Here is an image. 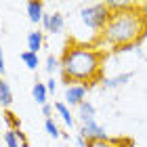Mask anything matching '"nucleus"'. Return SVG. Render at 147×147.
I'll list each match as a JSON object with an SVG mask.
<instances>
[{"label": "nucleus", "mask_w": 147, "mask_h": 147, "mask_svg": "<svg viewBox=\"0 0 147 147\" xmlns=\"http://www.w3.org/2000/svg\"><path fill=\"white\" fill-rule=\"evenodd\" d=\"M111 15L107 28L95 40V46H109L113 51H132L147 36V11L143 4L107 2Z\"/></svg>", "instance_id": "obj_1"}, {"label": "nucleus", "mask_w": 147, "mask_h": 147, "mask_svg": "<svg viewBox=\"0 0 147 147\" xmlns=\"http://www.w3.org/2000/svg\"><path fill=\"white\" fill-rule=\"evenodd\" d=\"M103 61L105 53L90 42H76L67 40L61 55V78L63 84H101L103 76Z\"/></svg>", "instance_id": "obj_2"}, {"label": "nucleus", "mask_w": 147, "mask_h": 147, "mask_svg": "<svg viewBox=\"0 0 147 147\" xmlns=\"http://www.w3.org/2000/svg\"><path fill=\"white\" fill-rule=\"evenodd\" d=\"M109 6L107 2H95V4H88V6H82L78 13L80 21H82L84 28H88L97 38L103 34V30L107 28V21H109Z\"/></svg>", "instance_id": "obj_3"}, {"label": "nucleus", "mask_w": 147, "mask_h": 147, "mask_svg": "<svg viewBox=\"0 0 147 147\" xmlns=\"http://www.w3.org/2000/svg\"><path fill=\"white\" fill-rule=\"evenodd\" d=\"M86 92H88V86L86 84H69L65 86V105L67 107H78L80 103L86 101Z\"/></svg>", "instance_id": "obj_4"}, {"label": "nucleus", "mask_w": 147, "mask_h": 147, "mask_svg": "<svg viewBox=\"0 0 147 147\" xmlns=\"http://www.w3.org/2000/svg\"><path fill=\"white\" fill-rule=\"evenodd\" d=\"M78 132L86 139V141H101V139H107V137H109V135H107V130H105L101 124H97V122L80 124Z\"/></svg>", "instance_id": "obj_5"}, {"label": "nucleus", "mask_w": 147, "mask_h": 147, "mask_svg": "<svg viewBox=\"0 0 147 147\" xmlns=\"http://www.w3.org/2000/svg\"><path fill=\"white\" fill-rule=\"evenodd\" d=\"M130 80H132V71H122V74H118V76L103 78L101 86L107 88V90H116V88H120V86H124L126 82H130Z\"/></svg>", "instance_id": "obj_6"}, {"label": "nucleus", "mask_w": 147, "mask_h": 147, "mask_svg": "<svg viewBox=\"0 0 147 147\" xmlns=\"http://www.w3.org/2000/svg\"><path fill=\"white\" fill-rule=\"evenodd\" d=\"M44 32L49 34H61L63 28H65V17L63 13H49V23L42 25Z\"/></svg>", "instance_id": "obj_7"}, {"label": "nucleus", "mask_w": 147, "mask_h": 147, "mask_svg": "<svg viewBox=\"0 0 147 147\" xmlns=\"http://www.w3.org/2000/svg\"><path fill=\"white\" fill-rule=\"evenodd\" d=\"M95 116H97V109L90 101H84L78 105V120L80 124H88V122H95Z\"/></svg>", "instance_id": "obj_8"}, {"label": "nucleus", "mask_w": 147, "mask_h": 147, "mask_svg": "<svg viewBox=\"0 0 147 147\" xmlns=\"http://www.w3.org/2000/svg\"><path fill=\"white\" fill-rule=\"evenodd\" d=\"M55 111L59 113V118H61V122L67 126V128H74L76 126V118H74L71 109L65 105V101H55Z\"/></svg>", "instance_id": "obj_9"}, {"label": "nucleus", "mask_w": 147, "mask_h": 147, "mask_svg": "<svg viewBox=\"0 0 147 147\" xmlns=\"http://www.w3.org/2000/svg\"><path fill=\"white\" fill-rule=\"evenodd\" d=\"M25 11H28V19L32 23H42V17H44V4L42 2H36V0H32V2L25 4Z\"/></svg>", "instance_id": "obj_10"}, {"label": "nucleus", "mask_w": 147, "mask_h": 147, "mask_svg": "<svg viewBox=\"0 0 147 147\" xmlns=\"http://www.w3.org/2000/svg\"><path fill=\"white\" fill-rule=\"evenodd\" d=\"M25 40H28V51L38 55V51H42V46H44V32L34 30V32H30V34H28Z\"/></svg>", "instance_id": "obj_11"}, {"label": "nucleus", "mask_w": 147, "mask_h": 147, "mask_svg": "<svg viewBox=\"0 0 147 147\" xmlns=\"http://www.w3.org/2000/svg\"><path fill=\"white\" fill-rule=\"evenodd\" d=\"M88 147H132L130 139H101V141H88Z\"/></svg>", "instance_id": "obj_12"}, {"label": "nucleus", "mask_w": 147, "mask_h": 147, "mask_svg": "<svg viewBox=\"0 0 147 147\" xmlns=\"http://www.w3.org/2000/svg\"><path fill=\"white\" fill-rule=\"evenodd\" d=\"M32 97H34V101L38 105H46V103H49V90H46V84L36 80L34 86H32Z\"/></svg>", "instance_id": "obj_13"}, {"label": "nucleus", "mask_w": 147, "mask_h": 147, "mask_svg": "<svg viewBox=\"0 0 147 147\" xmlns=\"http://www.w3.org/2000/svg\"><path fill=\"white\" fill-rule=\"evenodd\" d=\"M0 105H2L4 109H9L13 105V90H11V84L6 82L4 78L0 80Z\"/></svg>", "instance_id": "obj_14"}, {"label": "nucleus", "mask_w": 147, "mask_h": 147, "mask_svg": "<svg viewBox=\"0 0 147 147\" xmlns=\"http://www.w3.org/2000/svg\"><path fill=\"white\" fill-rule=\"evenodd\" d=\"M19 57H21V61L25 63V67H28L30 71H36V69H38V65H40V59H38V55H36V53L23 51Z\"/></svg>", "instance_id": "obj_15"}, {"label": "nucleus", "mask_w": 147, "mask_h": 147, "mask_svg": "<svg viewBox=\"0 0 147 147\" xmlns=\"http://www.w3.org/2000/svg\"><path fill=\"white\" fill-rule=\"evenodd\" d=\"M44 69H46V74H49V78L55 76L57 71H61V59H57L55 55H49L44 59Z\"/></svg>", "instance_id": "obj_16"}, {"label": "nucleus", "mask_w": 147, "mask_h": 147, "mask_svg": "<svg viewBox=\"0 0 147 147\" xmlns=\"http://www.w3.org/2000/svg\"><path fill=\"white\" fill-rule=\"evenodd\" d=\"M44 128H46V132H49V137H53V139H59V137L63 135L53 118H46V120H44Z\"/></svg>", "instance_id": "obj_17"}, {"label": "nucleus", "mask_w": 147, "mask_h": 147, "mask_svg": "<svg viewBox=\"0 0 147 147\" xmlns=\"http://www.w3.org/2000/svg\"><path fill=\"white\" fill-rule=\"evenodd\" d=\"M4 143H6V147H21V143H19V139H17V130L6 128V132H4Z\"/></svg>", "instance_id": "obj_18"}, {"label": "nucleus", "mask_w": 147, "mask_h": 147, "mask_svg": "<svg viewBox=\"0 0 147 147\" xmlns=\"http://www.w3.org/2000/svg\"><path fill=\"white\" fill-rule=\"evenodd\" d=\"M4 120L11 124L13 130H19V120L15 118V113H13V111H4Z\"/></svg>", "instance_id": "obj_19"}, {"label": "nucleus", "mask_w": 147, "mask_h": 147, "mask_svg": "<svg viewBox=\"0 0 147 147\" xmlns=\"http://www.w3.org/2000/svg\"><path fill=\"white\" fill-rule=\"evenodd\" d=\"M46 90H49V95H55V90H57V80H55V76H51L49 80H46Z\"/></svg>", "instance_id": "obj_20"}, {"label": "nucleus", "mask_w": 147, "mask_h": 147, "mask_svg": "<svg viewBox=\"0 0 147 147\" xmlns=\"http://www.w3.org/2000/svg\"><path fill=\"white\" fill-rule=\"evenodd\" d=\"M4 71H6V61H4V53H2V46H0V76L4 78Z\"/></svg>", "instance_id": "obj_21"}, {"label": "nucleus", "mask_w": 147, "mask_h": 147, "mask_svg": "<svg viewBox=\"0 0 147 147\" xmlns=\"http://www.w3.org/2000/svg\"><path fill=\"white\" fill-rule=\"evenodd\" d=\"M76 143H78V147H88V141H86L80 132H76Z\"/></svg>", "instance_id": "obj_22"}, {"label": "nucleus", "mask_w": 147, "mask_h": 147, "mask_svg": "<svg viewBox=\"0 0 147 147\" xmlns=\"http://www.w3.org/2000/svg\"><path fill=\"white\" fill-rule=\"evenodd\" d=\"M53 109H55V105H51V103H46V105H42V113L46 118H51V113H53Z\"/></svg>", "instance_id": "obj_23"}, {"label": "nucleus", "mask_w": 147, "mask_h": 147, "mask_svg": "<svg viewBox=\"0 0 147 147\" xmlns=\"http://www.w3.org/2000/svg\"><path fill=\"white\" fill-rule=\"evenodd\" d=\"M0 80H2V76H0Z\"/></svg>", "instance_id": "obj_24"}]
</instances>
